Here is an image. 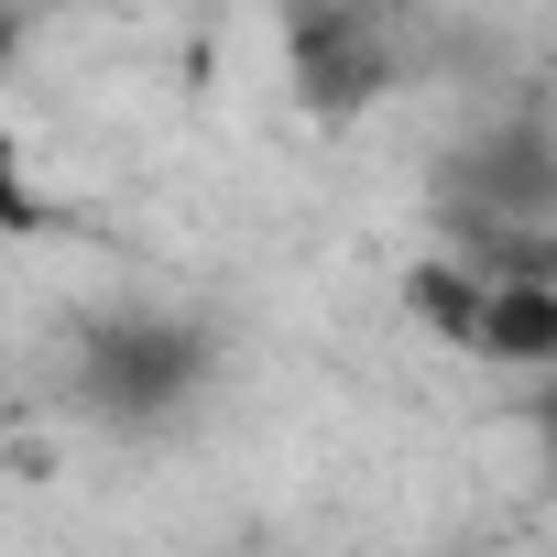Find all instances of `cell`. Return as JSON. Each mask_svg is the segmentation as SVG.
<instances>
[{"mask_svg":"<svg viewBox=\"0 0 557 557\" xmlns=\"http://www.w3.org/2000/svg\"><path fill=\"white\" fill-rule=\"evenodd\" d=\"M12 55H23V12L0 0V77H12Z\"/></svg>","mask_w":557,"mask_h":557,"instance_id":"5b68a950","label":"cell"},{"mask_svg":"<svg viewBox=\"0 0 557 557\" xmlns=\"http://www.w3.org/2000/svg\"><path fill=\"white\" fill-rule=\"evenodd\" d=\"M448 339H459L470 361H503V372H557V273H535V262L470 273Z\"/></svg>","mask_w":557,"mask_h":557,"instance_id":"7a4b0ae2","label":"cell"},{"mask_svg":"<svg viewBox=\"0 0 557 557\" xmlns=\"http://www.w3.org/2000/svg\"><path fill=\"white\" fill-rule=\"evenodd\" d=\"M197 383H208V339L186 318H110V329H88L77 394L110 426H164V416L197 405Z\"/></svg>","mask_w":557,"mask_h":557,"instance_id":"6da1fadb","label":"cell"},{"mask_svg":"<svg viewBox=\"0 0 557 557\" xmlns=\"http://www.w3.org/2000/svg\"><path fill=\"white\" fill-rule=\"evenodd\" d=\"M34 230H55V197L34 186V153H23V132L0 121V240H34Z\"/></svg>","mask_w":557,"mask_h":557,"instance_id":"277c9868","label":"cell"},{"mask_svg":"<svg viewBox=\"0 0 557 557\" xmlns=\"http://www.w3.org/2000/svg\"><path fill=\"white\" fill-rule=\"evenodd\" d=\"M0 459H12V416H0Z\"/></svg>","mask_w":557,"mask_h":557,"instance_id":"8992f818","label":"cell"},{"mask_svg":"<svg viewBox=\"0 0 557 557\" xmlns=\"http://www.w3.org/2000/svg\"><path fill=\"white\" fill-rule=\"evenodd\" d=\"M285 55H296V99H307L318 121H350V110L383 88V45H372V23L350 12V0H296Z\"/></svg>","mask_w":557,"mask_h":557,"instance_id":"3957f363","label":"cell"}]
</instances>
